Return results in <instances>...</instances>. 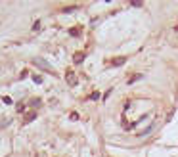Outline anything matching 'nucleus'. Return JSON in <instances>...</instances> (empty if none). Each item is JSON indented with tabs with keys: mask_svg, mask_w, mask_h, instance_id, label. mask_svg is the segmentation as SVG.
<instances>
[{
	"mask_svg": "<svg viewBox=\"0 0 178 157\" xmlns=\"http://www.w3.org/2000/svg\"><path fill=\"white\" fill-rule=\"evenodd\" d=\"M35 117H37V113H35V111H29V113H25L23 121H25V123H31V121H33Z\"/></svg>",
	"mask_w": 178,
	"mask_h": 157,
	"instance_id": "nucleus-4",
	"label": "nucleus"
},
{
	"mask_svg": "<svg viewBox=\"0 0 178 157\" xmlns=\"http://www.w3.org/2000/svg\"><path fill=\"white\" fill-rule=\"evenodd\" d=\"M38 29H40V21H37V23L33 25V31H38Z\"/></svg>",
	"mask_w": 178,
	"mask_h": 157,
	"instance_id": "nucleus-13",
	"label": "nucleus"
},
{
	"mask_svg": "<svg viewBox=\"0 0 178 157\" xmlns=\"http://www.w3.org/2000/svg\"><path fill=\"white\" fill-rule=\"evenodd\" d=\"M65 78H67V82L71 84V86H77V82H79V78H77V75L73 73V71H67V73H65Z\"/></svg>",
	"mask_w": 178,
	"mask_h": 157,
	"instance_id": "nucleus-2",
	"label": "nucleus"
},
{
	"mask_svg": "<svg viewBox=\"0 0 178 157\" xmlns=\"http://www.w3.org/2000/svg\"><path fill=\"white\" fill-rule=\"evenodd\" d=\"M77 8H79V6H71V8H65V10H63V13H69V12H73V10H77Z\"/></svg>",
	"mask_w": 178,
	"mask_h": 157,
	"instance_id": "nucleus-11",
	"label": "nucleus"
},
{
	"mask_svg": "<svg viewBox=\"0 0 178 157\" xmlns=\"http://www.w3.org/2000/svg\"><path fill=\"white\" fill-rule=\"evenodd\" d=\"M69 33H71V35H73V37H79V35H81V31H79V29H77V27H75V29H71Z\"/></svg>",
	"mask_w": 178,
	"mask_h": 157,
	"instance_id": "nucleus-8",
	"label": "nucleus"
},
{
	"mask_svg": "<svg viewBox=\"0 0 178 157\" xmlns=\"http://www.w3.org/2000/svg\"><path fill=\"white\" fill-rule=\"evenodd\" d=\"M33 81L37 82V84H40V82H42V77H38V75H33Z\"/></svg>",
	"mask_w": 178,
	"mask_h": 157,
	"instance_id": "nucleus-9",
	"label": "nucleus"
},
{
	"mask_svg": "<svg viewBox=\"0 0 178 157\" xmlns=\"http://www.w3.org/2000/svg\"><path fill=\"white\" fill-rule=\"evenodd\" d=\"M90 100H100V92H92V94H90Z\"/></svg>",
	"mask_w": 178,
	"mask_h": 157,
	"instance_id": "nucleus-10",
	"label": "nucleus"
},
{
	"mask_svg": "<svg viewBox=\"0 0 178 157\" xmlns=\"http://www.w3.org/2000/svg\"><path fill=\"white\" fill-rule=\"evenodd\" d=\"M2 100H4V104H8V105H10V104H12V98H10V96H4V98H2Z\"/></svg>",
	"mask_w": 178,
	"mask_h": 157,
	"instance_id": "nucleus-12",
	"label": "nucleus"
},
{
	"mask_svg": "<svg viewBox=\"0 0 178 157\" xmlns=\"http://www.w3.org/2000/svg\"><path fill=\"white\" fill-rule=\"evenodd\" d=\"M82 60H84V52H77V54L73 56V61H75V63H82Z\"/></svg>",
	"mask_w": 178,
	"mask_h": 157,
	"instance_id": "nucleus-3",
	"label": "nucleus"
},
{
	"mask_svg": "<svg viewBox=\"0 0 178 157\" xmlns=\"http://www.w3.org/2000/svg\"><path fill=\"white\" fill-rule=\"evenodd\" d=\"M33 65H37V67H40V69H44V71H50V73H54V67L50 65L48 61H44L42 58H35V60H33Z\"/></svg>",
	"mask_w": 178,
	"mask_h": 157,
	"instance_id": "nucleus-1",
	"label": "nucleus"
},
{
	"mask_svg": "<svg viewBox=\"0 0 178 157\" xmlns=\"http://www.w3.org/2000/svg\"><path fill=\"white\" fill-rule=\"evenodd\" d=\"M151 128H153V125H149V126L146 128V130H144V132H140V134H138V136H147V134H149V132H151Z\"/></svg>",
	"mask_w": 178,
	"mask_h": 157,
	"instance_id": "nucleus-6",
	"label": "nucleus"
},
{
	"mask_svg": "<svg viewBox=\"0 0 178 157\" xmlns=\"http://www.w3.org/2000/svg\"><path fill=\"white\" fill-rule=\"evenodd\" d=\"M125 61H126V58H123V56H121V58H115V60H111V65H123Z\"/></svg>",
	"mask_w": 178,
	"mask_h": 157,
	"instance_id": "nucleus-5",
	"label": "nucleus"
},
{
	"mask_svg": "<svg viewBox=\"0 0 178 157\" xmlns=\"http://www.w3.org/2000/svg\"><path fill=\"white\" fill-rule=\"evenodd\" d=\"M140 78H142V75H134V77H130V78H129V84H132V82L140 81Z\"/></svg>",
	"mask_w": 178,
	"mask_h": 157,
	"instance_id": "nucleus-7",
	"label": "nucleus"
}]
</instances>
